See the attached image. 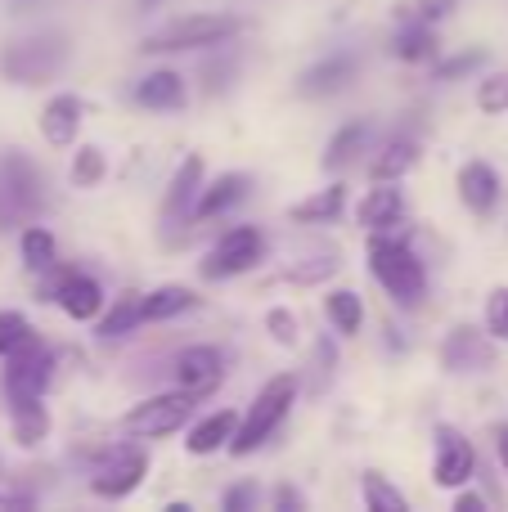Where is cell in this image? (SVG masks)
Wrapping results in <instances>:
<instances>
[{
	"instance_id": "6da1fadb",
	"label": "cell",
	"mask_w": 508,
	"mask_h": 512,
	"mask_svg": "<svg viewBox=\"0 0 508 512\" xmlns=\"http://www.w3.org/2000/svg\"><path fill=\"white\" fill-rule=\"evenodd\" d=\"M369 270L383 283V292L405 310H419L423 297H428V270L414 256V248L405 239H392V234H374L369 239Z\"/></svg>"
},
{
	"instance_id": "7a4b0ae2",
	"label": "cell",
	"mask_w": 508,
	"mask_h": 512,
	"mask_svg": "<svg viewBox=\"0 0 508 512\" xmlns=\"http://www.w3.org/2000/svg\"><path fill=\"white\" fill-rule=\"evenodd\" d=\"M293 400H297V378H293V373H275V378L257 391L252 409L239 418V427H234V436H230V445H225V450H230L234 459L257 454L261 445H266L270 436L284 427V418L293 414Z\"/></svg>"
},
{
	"instance_id": "3957f363",
	"label": "cell",
	"mask_w": 508,
	"mask_h": 512,
	"mask_svg": "<svg viewBox=\"0 0 508 512\" xmlns=\"http://www.w3.org/2000/svg\"><path fill=\"white\" fill-rule=\"evenodd\" d=\"M45 171L27 158L23 149H5L0 153V230L14 225H32L41 216V207L50 203L45 194Z\"/></svg>"
},
{
	"instance_id": "277c9868",
	"label": "cell",
	"mask_w": 508,
	"mask_h": 512,
	"mask_svg": "<svg viewBox=\"0 0 508 512\" xmlns=\"http://www.w3.org/2000/svg\"><path fill=\"white\" fill-rule=\"evenodd\" d=\"M239 18L234 14H185L162 23L158 32H149L140 41L144 54H171V50H207V45H221L239 32Z\"/></svg>"
},
{
	"instance_id": "5b68a950",
	"label": "cell",
	"mask_w": 508,
	"mask_h": 512,
	"mask_svg": "<svg viewBox=\"0 0 508 512\" xmlns=\"http://www.w3.org/2000/svg\"><path fill=\"white\" fill-rule=\"evenodd\" d=\"M266 248H270V239L257 225H234V230H225L221 239L207 248V256L198 261V274H203L207 283L239 279V274L257 270V265L266 261Z\"/></svg>"
},
{
	"instance_id": "8992f818",
	"label": "cell",
	"mask_w": 508,
	"mask_h": 512,
	"mask_svg": "<svg viewBox=\"0 0 508 512\" xmlns=\"http://www.w3.org/2000/svg\"><path fill=\"white\" fill-rule=\"evenodd\" d=\"M63 36H18L0 50V77L14 86H41L63 68Z\"/></svg>"
},
{
	"instance_id": "52a82bcc",
	"label": "cell",
	"mask_w": 508,
	"mask_h": 512,
	"mask_svg": "<svg viewBox=\"0 0 508 512\" xmlns=\"http://www.w3.org/2000/svg\"><path fill=\"white\" fill-rule=\"evenodd\" d=\"M198 396L194 391H167V396H149L122 418V432L135 436V441H158V436H171L194 418Z\"/></svg>"
},
{
	"instance_id": "ba28073f",
	"label": "cell",
	"mask_w": 508,
	"mask_h": 512,
	"mask_svg": "<svg viewBox=\"0 0 508 512\" xmlns=\"http://www.w3.org/2000/svg\"><path fill=\"white\" fill-rule=\"evenodd\" d=\"M54 382V351L36 333H27L5 355V396H45Z\"/></svg>"
},
{
	"instance_id": "9c48e42d",
	"label": "cell",
	"mask_w": 508,
	"mask_h": 512,
	"mask_svg": "<svg viewBox=\"0 0 508 512\" xmlns=\"http://www.w3.org/2000/svg\"><path fill=\"white\" fill-rule=\"evenodd\" d=\"M144 477H149V454H144L140 445H117V450L95 468L90 490H95L99 499H126L140 490Z\"/></svg>"
},
{
	"instance_id": "30bf717a",
	"label": "cell",
	"mask_w": 508,
	"mask_h": 512,
	"mask_svg": "<svg viewBox=\"0 0 508 512\" xmlns=\"http://www.w3.org/2000/svg\"><path fill=\"white\" fill-rule=\"evenodd\" d=\"M441 364H446V373H486L495 364V337L473 324L450 328L441 342Z\"/></svg>"
},
{
	"instance_id": "8fae6325",
	"label": "cell",
	"mask_w": 508,
	"mask_h": 512,
	"mask_svg": "<svg viewBox=\"0 0 508 512\" xmlns=\"http://www.w3.org/2000/svg\"><path fill=\"white\" fill-rule=\"evenodd\" d=\"M477 472V450L455 432V427H437V459H432V481L441 490L468 486Z\"/></svg>"
},
{
	"instance_id": "7c38bea8",
	"label": "cell",
	"mask_w": 508,
	"mask_h": 512,
	"mask_svg": "<svg viewBox=\"0 0 508 512\" xmlns=\"http://www.w3.org/2000/svg\"><path fill=\"white\" fill-rule=\"evenodd\" d=\"M360 72V59L351 50H333L324 54L320 63H311V68L302 72V81H297V95L302 99H329V95H342V90L356 81Z\"/></svg>"
},
{
	"instance_id": "4fadbf2b",
	"label": "cell",
	"mask_w": 508,
	"mask_h": 512,
	"mask_svg": "<svg viewBox=\"0 0 508 512\" xmlns=\"http://www.w3.org/2000/svg\"><path fill=\"white\" fill-rule=\"evenodd\" d=\"M198 189H203V158L198 153H189L185 162L176 167V176H171L167 194H162V230H176V225H189L194 221V198Z\"/></svg>"
},
{
	"instance_id": "5bb4252c",
	"label": "cell",
	"mask_w": 508,
	"mask_h": 512,
	"mask_svg": "<svg viewBox=\"0 0 508 512\" xmlns=\"http://www.w3.org/2000/svg\"><path fill=\"white\" fill-rule=\"evenodd\" d=\"M180 391H194V396H207L216 382L225 378V355L216 346H185L176 355V369H171Z\"/></svg>"
},
{
	"instance_id": "9a60e30c",
	"label": "cell",
	"mask_w": 508,
	"mask_h": 512,
	"mask_svg": "<svg viewBox=\"0 0 508 512\" xmlns=\"http://www.w3.org/2000/svg\"><path fill=\"white\" fill-rule=\"evenodd\" d=\"M455 189H459V203H464L473 216H491L495 207H500V189L504 185H500V171H495L491 162L473 158V162L459 167Z\"/></svg>"
},
{
	"instance_id": "2e32d148",
	"label": "cell",
	"mask_w": 508,
	"mask_h": 512,
	"mask_svg": "<svg viewBox=\"0 0 508 512\" xmlns=\"http://www.w3.org/2000/svg\"><path fill=\"white\" fill-rule=\"evenodd\" d=\"M356 221L365 225L369 234L396 230L405 221V194L396 189V180H374V189L365 194V203L356 207Z\"/></svg>"
},
{
	"instance_id": "e0dca14e",
	"label": "cell",
	"mask_w": 508,
	"mask_h": 512,
	"mask_svg": "<svg viewBox=\"0 0 508 512\" xmlns=\"http://www.w3.org/2000/svg\"><path fill=\"white\" fill-rule=\"evenodd\" d=\"M81 113H86V104H81L77 95H54L50 104L41 108V140L50 144V149H68V144H77V131H81Z\"/></svg>"
},
{
	"instance_id": "ac0fdd59",
	"label": "cell",
	"mask_w": 508,
	"mask_h": 512,
	"mask_svg": "<svg viewBox=\"0 0 508 512\" xmlns=\"http://www.w3.org/2000/svg\"><path fill=\"white\" fill-rule=\"evenodd\" d=\"M54 301H59V310L68 319L90 324V319H99V310H104V288H99L90 274L68 270L63 274V283H59V292H54Z\"/></svg>"
},
{
	"instance_id": "d6986e66",
	"label": "cell",
	"mask_w": 508,
	"mask_h": 512,
	"mask_svg": "<svg viewBox=\"0 0 508 512\" xmlns=\"http://www.w3.org/2000/svg\"><path fill=\"white\" fill-rule=\"evenodd\" d=\"M185 99H189V90L176 68H158L135 81V104L153 108V113H176V108H185Z\"/></svg>"
},
{
	"instance_id": "ffe728a7",
	"label": "cell",
	"mask_w": 508,
	"mask_h": 512,
	"mask_svg": "<svg viewBox=\"0 0 508 512\" xmlns=\"http://www.w3.org/2000/svg\"><path fill=\"white\" fill-rule=\"evenodd\" d=\"M248 185H252V180L243 176V171H225V176H216L212 185L198 189L194 221H216V216H225L234 203H243V198H248Z\"/></svg>"
},
{
	"instance_id": "44dd1931",
	"label": "cell",
	"mask_w": 508,
	"mask_h": 512,
	"mask_svg": "<svg viewBox=\"0 0 508 512\" xmlns=\"http://www.w3.org/2000/svg\"><path fill=\"white\" fill-rule=\"evenodd\" d=\"M9 432L23 450H36V445L50 436V409H45V396H14L9 400Z\"/></svg>"
},
{
	"instance_id": "7402d4cb",
	"label": "cell",
	"mask_w": 508,
	"mask_h": 512,
	"mask_svg": "<svg viewBox=\"0 0 508 512\" xmlns=\"http://www.w3.org/2000/svg\"><path fill=\"white\" fill-rule=\"evenodd\" d=\"M234 427H239V414H234V409H212L207 418H198V423L189 427L185 450L198 454V459H207V454H216V450H225V445H230Z\"/></svg>"
},
{
	"instance_id": "603a6c76",
	"label": "cell",
	"mask_w": 508,
	"mask_h": 512,
	"mask_svg": "<svg viewBox=\"0 0 508 512\" xmlns=\"http://www.w3.org/2000/svg\"><path fill=\"white\" fill-rule=\"evenodd\" d=\"M369 140H374V122H347L338 135L329 140V149H324L320 167L324 171H347L351 162H360V153L369 149Z\"/></svg>"
},
{
	"instance_id": "cb8c5ba5",
	"label": "cell",
	"mask_w": 508,
	"mask_h": 512,
	"mask_svg": "<svg viewBox=\"0 0 508 512\" xmlns=\"http://www.w3.org/2000/svg\"><path fill=\"white\" fill-rule=\"evenodd\" d=\"M392 54L401 63H432L441 54V36L432 23H401L392 36Z\"/></svg>"
},
{
	"instance_id": "d4e9b609",
	"label": "cell",
	"mask_w": 508,
	"mask_h": 512,
	"mask_svg": "<svg viewBox=\"0 0 508 512\" xmlns=\"http://www.w3.org/2000/svg\"><path fill=\"white\" fill-rule=\"evenodd\" d=\"M342 212H347V189L329 185V189H315L311 198H302V203L288 207V221H297V225H333Z\"/></svg>"
},
{
	"instance_id": "484cf974",
	"label": "cell",
	"mask_w": 508,
	"mask_h": 512,
	"mask_svg": "<svg viewBox=\"0 0 508 512\" xmlns=\"http://www.w3.org/2000/svg\"><path fill=\"white\" fill-rule=\"evenodd\" d=\"M414 162H419V140L414 135H392V140L378 149V158L369 162V176L374 180H401L414 171Z\"/></svg>"
},
{
	"instance_id": "4316f807",
	"label": "cell",
	"mask_w": 508,
	"mask_h": 512,
	"mask_svg": "<svg viewBox=\"0 0 508 512\" xmlns=\"http://www.w3.org/2000/svg\"><path fill=\"white\" fill-rule=\"evenodd\" d=\"M198 297L185 288V283H162V288L144 292V324H167V319L194 310Z\"/></svg>"
},
{
	"instance_id": "83f0119b",
	"label": "cell",
	"mask_w": 508,
	"mask_h": 512,
	"mask_svg": "<svg viewBox=\"0 0 508 512\" xmlns=\"http://www.w3.org/2000/svg\"><path fill=\"white\" fill-rule=\"evenodd\" d=\"M140 324H144V292H122V297L113 301V310L99 319V337H104V342H113V337L135 333Z\"/></svg>"
},
{
	"instance_id": "f1b7e54d",
	"label": "cell",
	"mask_w": 508,
	"mask_h": 512,
	"mask_svg": "<svg viewBox=\"0 0 508 512\" xmlns=\"http://www.w3.org/2000/svg\"><path fill=\"white\" fill-rule=\"evenodd\" d=\"M324 315H329V324L338 328L342 337H356L360 328H365V301L351 288H333L329 297H324Z\"/></svg>"
},
{
	"instance_id": "f546056e",
	"label": "cell",
	"mask_w": 508,
	"mask_h": 512,
	"mask_svg": "<svg viewBox=\"0 0 508 512\" xmlns=\"http://www.w3.org/2000/svg\"><path fill=\"white\" fill-rule=\"evenodd\" d=\"M18 252H23V265L32 274L50 270V265L59 261V243H54V234L45 230V225H36V221L23 230V239H18Z\"/></svg>"
},
{
	"instance_id": "4dcf8cb0",
	"label": "cell",
	"mask_w": 508,
	"mask_h": 512,
	"mask_svg": "<svg viewBox=\"0 0 508 512\" xmlns=\"http://www.w3.org/2000/svg\"><path fill=\"white\" fill-rule=\"evenodd\" d=\"M360 495H365L369 512H405L410 508V499H405L383 472H365V477H360Z\"/></svg>"
},
{
	"instance_id": "1f68e13d",
	"label": "cell",
	"mask_w": 508,
	"mask_h": 512,
	"mask_svg": "<svg viewBox=\"0 0 508 512\" xmlns=\"http://www.w3.org/2000/svg\"><path fill=\"white\" fill-rule=\"evenodd\" d=\"M104 171H108V158H104V149L99 144H81L77 149V158H72V185L77 189H95L99 180H104Z\"/></svg>"
},
{
	"instance_id": "d6a6232c",
	"label": "cell",
	"mask_w": 508,
	"mask_h": 512,
	"mask_svg": "<svg viewBox=\"0 0 508 512\" xmlns=\"http://www.w3.org/2000/svg\"><path fill=\"white\" fill-rule=\"evenodd\" d=\"M338 270H342L338 256H333V252H320V256H311V261H302V265H293V270H284V283H297V288H315V283L333 279Z\"/></svg>"
},
{
	"instance_id": "836d02e7",
	"label": "cell",
	"mask_w": 508,
	"mask_h": 512,
	"mask_svg": "<svg viewBox=\"0 0 508 512\" xmlns=\"http://www.w3.org/2000/svg\"><path fill=\"white\" fill-rule=\"evenodd\" d=\"M486 63V50H464V54H450V59H432V81H459L468 72H477Z\"/></svg>"
},
{
	"instance_id": "e575fe53",
	"label": "cell",
	"mask_w": 508,
	"mask_h": 512,
	"mask_svg": "<svg viewBox=\"0 0 508 512\" xmlns=\"http://www.w3.org/2000/svg\"><path fill=\"white\" fill-rule=\"evenodd\" d=\"M455 5L459 0H405V5H396V23H432L437 27Z\"/></svg>"
},
{
	"instance_id": "d590c367",
	"label": "cell",
	"mask_w": 508,
	"mask_h": 512,
	"mask_svg": "<svg viewBox=\"0 0 508 512\" xmlns=\"http://www.w3.org/2000/svg\"><path fill=\"white\" fill-rule=\"evenodd\" d=\"M477 108L486 117L508 113V72H491V77L477 81Z\"/></svg>"
},
{
	"instance_id": "8d00e7d4",
	"label": "cell",
	"mask_w": 508,
	"mask_h": 512,
	"mask_svg": "<svg viewBox=\"0 0 508 512\" xmlns=\"http://www.w3.org/2000/svg\"><path fill=\"white\" fill-rule=\"evenodd\" d=\"M266 333L275 337V346H297V337H302V324H297V315L288 306H270L266 310Z\"/></svg>"
},
{
	"instance_id": "74e56055",
	"label": "cell",
	"mask_w": 508,
	"mask_h": 512,
	"mask_svg": "<svg viewBox=\"0 0 508 512\" xmlns=\"http://www.w3.org/2000/svg\"><path fill=\"white\" fill-rule=\"evenodd\" d=\"M486 333L495 342H508V283L491 288V297H486Z\"/></svg>"
},
{
	"instance_id": "f35d334b",
	"label": "cell",
	"mask_w": 508,
	"mask_h": 512,
	"mask_svg": "<svg viewBox=\"0 0 508 512\" xmlns=\"http://www.w3.org/2000/svg\"><path fill=\"white\" fill-rule=\"evenodd\" d=\"M32 333V324H27V315H18V310H0V360H5L9 351H14L23 337Z\"/></svg>"
},
{
	"instance_id": "ab89813d",
	"label": "cell",
	"mask_w": 508,
	"mask_h": 512,
	"mask_svg": "<svg viewBox=\"0 0 508 512\" xmlns=\"http://www.w3.org/2000/svg\"><path fill=\"white\" fill-rule=\"evenodd\" d=\"M257 481H239V486H230L221 495V508L225 512H248V508H257Z\"/></svg>"
},
{
	"instance_id": "60d3db41",
	"label": "cell",
	"mask_w": 508,
	"mask_h": 512,
	"mask_svg": "<svg viewBox=\"0 0 508 512\" xmlns=\"http://www.w3.org/2000/svg\"><path fill=\"white\" fill-rule=\"evenodd\" d=\"M333 364H338V346H333L329 337H320V342H315V364H311L315 378H320L315 382V391H324V373L333 378Z\"/></svg>"
},
{
	"instance_id": "b9f144b4",
	"label": "cell",
	"mask_w": 508,
	"mask_h": 512,
	"mask_svg": "<svg viewBox=\"0 0 508 512\" xmlns=\"http://www.w3.org/2000/svg\"><path fill=\"white\" fill-rule=\"evenodd\" d=\"M270 508L275 512H302V508H311V499H306L297 486H279L275 495H270Z\"/></svg>"
},
{
	"instance_id": "7bdbcfd3",
	"label": "cell",
	"mask_w": 508,
	"mask_h": 512,
	"mask_svg": "<svg viewBox=\"0 0 508 512\" xmlns=\"http://www.w3.org/2000/svg\"><path fill=\"white\" fill-rule=\"evenodd\" d=\"M482 508H486V499L477 490H459L455 495V512H482Z\"/></svg>"
},
{
	"instance_id": "ee69618b",
	"label": "cell",
	"mask_w": 508,
	"mask_h": 512,
	"mask_svg": "<svg viewBox=\"0 0 508 512\" xmlns=\"http://www.w3.org/2000/svg\"><path fill=\"white\" fill-rule=\"evenodd\" d=\"M495 454H500V463L508 472V423H495Z\"/></svg>"
},
{
	"instance_id": "f6af8a7d",
	"label": "cell",
	"mask_w": 508,
	"mask_h": 512,
	"mask_svg": "<svg viewBox=\"0 0 508 512\" xmlns=\"http://www.w3.org/2000/svg\"><path fill=\"white\" fill-rule=\"evenodd\" d=\"M0 508H32V495H14V490H0Z\"/></svg>"
},
{
	"instance_id": "bcb514c9",
	"label": "cell",
	"mask_w": 508,
	"mask_h": 512,
	"mask_svg": "<svg viewBox=\"0 0 508 512\" xmlns=\"http://www.w3.org/2000/svg\"><path fill=\"white\" fill-rule=\"evenodd\" d=\"M140 5H144V9H149V5H158V0H140Z\"/></svg>"
}]
</instances>
